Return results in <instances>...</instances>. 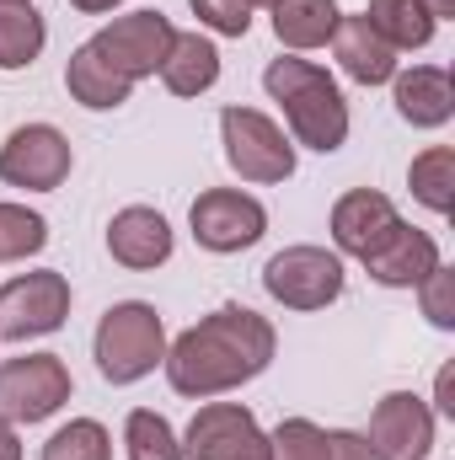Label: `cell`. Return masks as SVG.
<instances>
[{"mask_svg":"<svg viewBox=\"0 0 455 460\" xmlns=\"http://www.w3.org/2000/svg\"><path fill=\"white\" fill-rule=\"evenodd\" d=\"M65 92H70V102H81L86 113H113L123 108L129 97H134V81H123L113 65L92 49V38L70 54V65H65Z\"/></svg>","mask_w":455,"mask_h":460,"instance_id":"ac0fdd59","label":"cell"},{"mask_svg":"<svg viewBox=\"0 0 455 460\" xmlns=\"http://www.w3.org/2000/svg\"><path fill=\"white\" fill-rule=\"evenodd\" d=\"M49 43V27H43V11L32 0H0V70H27L38 65Z\"/></svg>","mask_w":455,"mask_h":460,"instance_id":"7402d4cb","label":"cell"},{"mask_svg":"<svg viewBox=\"0 0 455 460\" xmlns=\"http://www.w3.org/2000/svg\"><path fill=\"white\" fill-rule=\"evenodd\" d=\"M183 456L188 460H268V434L252 407L241 402H204L188 423Z\"/></svg>","mask_w":455,"mask_h":460,"instance_id":"30bf717a","label":"cell"},{"mask_svg":"<svg viewBox=\"0 0 455 460\" xmlns=\"http://www.w3.org/2000/svg\"><path fill=\"white\" fill-rule=\"evenodd\" d=\"M268 460H327V429L311 418H284L268 434Z\"/></svg>","mask_w":455,"mask_h":460,"instance_id":"4316f807","label":"cell"},{"mask_svg":"<svg viewBox=\"0 0 455 460\" xmlns=\"http://www.w3.org/2000/svg\"><path fill=\"white\" fill-rule=\"evenodd\" d=\"M273 322L246 311V305H220L215 316L193 322L177 343H166V385L193 402H215L226 391H241L273 364Z\"/></svg>","mask_w":455,"mask_h":460,"instance_id":"6da1fadb","label":"cell"},{"mask_svg":"<svg viewBox=\"0 0 455 460\" xmlns=\"http://www.w3.org/2000/svg\"><path fill=\"white\" fill-rule=\"evenodd\" d=\"M0 460H22V439H16V423L0 418Z\"/></svg>","mask_w":455,"mask_h":460,"instance_id":"1f68e13d","label":"cell"},{"mask_svg":"<svg viewBox=\"0 0 455 460\" xmlns=\"http://www.w3.org/2000/svg\"><path fill=\"white\" fill-rule=\"evenodd\" d=\"M338 0H279L273 5V38L284 49H327L338 32Z\"/></svg>","mask_w":455,"mask_h":460,"instance_id":"44dd1931","label":"cell"},{"mask_svg":"<svg viewBox=\"0 0 455 460\" xmlns=\"http://www.w3.org/2000/svg\"><path fill=\"white\" fill-rule=\"evenodd\" d=\"M397 226H402L397 204L386 193H375V188H348L333 204V246H338V257H359L364 262L370 252L386 246V235Z\"/></svg>","mask_w":455,"mask_h":460,"instance_id":"4fadbf2b","label":"cell"},{"mask_svg":"<svg viewBox=\"0 0 455 460\" xmlns=\"http://www.w3.org/2000/svg\"><path fill=\"white\" fill-rule=\"evenodd\" d=\"M172 43H177V27H172V16H161V11H129V16H113V22L92 38V49L113 65L123 81H134V86L150 81V75H161Z\"/></svg>","mask_w":455,"mask_h":460,"instance_id":"ba28073f","label":"cell"},{"mask_svg":"<svg viewBox=\"0 0 455 460\" xmlns=\"http://www.w3.org/2000/svg\"><path fill=\"white\" fill-rule=\"evenodd\" d=\"M263 92L284 108V123H290L295 145H306L317 155L343 150V139H348V102H343L338 81L322 65L284 54V59H273L263 70Z\"/></svg>","mask_w":455,"mask_h":460,"instance_id":"7a4b0ae2","label":"cell"},{"mask_svg":"<svg viewBox=\"0 0 455 460\" xmlns=\"http://www.w3.org/2000/svg\"><path fill=\"white\" fill-rule=\"evenodd\" d=\"M220 145H226V161L241 182L273 188V182L295 177V139L257 108H226L220 113Z\"/></svg>","mask_w":455,"mask_h":460,"instance_id":"277c9868","label":"cell"},{"mask_svg":"<svg viewBox=\"0 0 455 460\" xmlns=\"http://www.w3.org/2000/svg\"><path fill=\"white\" fill-rule=\"evenodd\" d=\"M407 188H413V199H418L429 215L445 220V215L455 209V150L451 145H429L424 155H413Z\"/></svg>","mask_w":455,"mask_h":460,"instance_id":"603a6c76","label":"cell"},{"mask_svg":"<svg viewBox=\"0 0 455 460\" xmlns=\"http://www.w3.org/2000/svg\"><path fill=\"white\" fill-rule=\"evenodd\" d=\"M434 11V22H455V0H424Z\"/></svg>","mask_w":455,"mask_h":460,"instance_id":"836d02e7","label":"cell"},{"mask_svg":"<svg viewBox=\"0 0 455 460\" xmlns=\"http://www.w3.org/2000/svg\"><path fill=\"white\" fill-rule=\"evenodd\" d=\"M65 316H70V279L65 273L38 268V273L0 284V343L49 338L65 327Z\"/></svg>","mask_w":455,"mask_h":460,"instance_id":"52a82bcc","label":"cell"},{"mask_svg":"<svg viewBox=\"0 0 455 460\" xmlns=\"http://www.w3.org/2000/svg\"><path fill=\"white\" fill-rule=\"evenodd\" d=\"M391 102L413 128H445L455 118V81L440 65H413L391 75Z\"/></svg>","mask_w":455,"mask_h":460,"instance_id":"2e32d148","label":"cell"},{"mask_svg":"<svg viewBox=\"0 0 455 460\" xmlns=\"http://www.w3.org/2000/svg\"><path fill=\"white\" fill-rule=\"evenodd\" d=\"M76 380L59 353H22L0 364V418L5 423H43L70 402Z\"/></svg>","mask_w":455,"mask_h":460,"instance_id":"8992f818","label":"cell"},{"mask_svg":"<svg viewBox=\"0 0 455 460\" xmlns=\"http://www.w3.org/2000/svg\"><path fill=\"white\" fill-rule=\"evenodd\" d=\"M193 5V16L210 27V32H220V38H246L252 32V5L246 0H188Z\"/></svg>","mask_w":455,"mask_h":460,"instance_id":"f1b7e54d","label":"cell"},{"mask_svg":"<svg viewBox=\"0 0 455 460\" xmlns=\"http://www.w3.org/2000/svg\"><path fill=\"white\" fill-rule=\"evenodd\" d=\"M343 284H348L343 257L327 246H284L263 262V289L284 311H327L343 295Z\"/></svg>","mask_w":455,"mask_h":460,"instance_id":"5b68a950","label":"cell"},{"mask_svg":"<svg viewBox=\"0 0 455 460\" xmlns=\"http://www.w3.org/2000/svg\"><path fill=\"white\" fill-rule=\"evenodd\" d=\"M76 11H86V16H108L113 5H123V0H70Z\"/></svg>","mask_w":455,"mask_h":460,"instance_id":"d6a6232c","label":"cell"},{"mask_svg":"<svg viewBox=\"0 0 455 460\" xmlns=\"http://www.w3.org/2000/svg\"><path fill=\"white\" fill-rule=\"evenodd\" d=\"M440 262H445V257H440V241H434L429 230H418V226L402 220V226L386 235L380 252L364 257V273H370L380 289H418Z\"/></svg>","mask_w":455,"mask_h":460,"instance_id":"9a60e30c","label":"cell"},{"mask_svg":"<svg viewBox=\"0 0 455 460\" xmlns=\"http://www.w3.org/2000/svg\"><path fill=\"white\" fill-rule=\"evenodd\" d=\"M434 412L440 418H455V402H451V364L440 369V380H434Z\"/></svg>","mask_w":455,"mask_h":460,"instance_id":"4dcf8cb0","label":"cell"},{"mask_svg":"<svg viewBox=\"0 0 455 460\" xmlns=\"http://www.w3.org/2000/svg\"><path fill=\"white\" fill-rule=\"evenodd\" d=\"M333 54H338L343 75L359 81V86H391L397 75V54L380 43V32L359 16H338V32H333Z\"/></svg>","mask_w":455,"mask_h":460,"instance_id":"e0dca14e","label":"cell"},{"mask_svg":"<svg viewBox=\"0 0 455 460\" xmlns=\"http://www.w3.org/2000/svg\"><path fill=\"white\" fill-rule=\"evenodd\" d=\"M188 226H193V241L215 257H230V252H246L268 235V209L241 193V188H210L193 199L188 209Z\"/></svg>","mask_w":455,"mask_h":460,"instance_id":"8fae6325","label":"cell"},{"mask_svg":"<svg viewBox=\"0 0 455 460\" xmlns=\"http://www.w3.org/2000/svg\"><path fill=\"white\" fill-rule=\"evenodd\" d=\"M92 353H97V369H103L108 385H134V380L156 375V364L166 358V322H161V311L145 305V300L108 305V316L97 322Z\"/></svg>","mask_w":455,"mask_h":460,"instance_id":"3957f363","label":"cell"},{"mask_svg":"<svg viewBox=\"0 0 455 460\" xmlns=\"http://www.w3.org/2000/svg\"><path fill=\"white\" fill-rule=\"evenodd\" d=\"M172 246H177V235L166 226V215L150 209V204H129L108 220V252H113V262L134 268V273H150V268L172 262Z\"/></svg>","mask_w":455,"mask_h":460,"instance_id":"5bb4252c","label":"cell"},{"mask_svg":"<svg viewBox=\"0 0 455 460\" xmlns=\"http://www.w3.org/2000/svg\"><path fill=\"white\" fill-rule=\"evenodd\" d=\"M70 166H76V150L54 123H22L0 145V182L22 193H54L70 177Z\"/></svg>","mask_w":455,"mask_h":460,"instance_id":"9c48e42d","label":"cell"},{"mask_svg":"<svg viewBox=\"0 0 455 460\" xmlns=\"http://www.w3.org/2000/svg\"><path fill=\"white\" fill-rule=\"evenodd\" d=\"M49 246V220L27 204L0 199V262H27Z\"/></svg>","mask_w":455,"mask_h":460,"instance_id":"d4e9b609","label":"cell"},{"mask_svg":"<svg viewBox=\"0 0 455 460\" xmlns=\"http://www.w3.org/2000/svg\"><path fill=\"white\" fill-rule=\"evenodd\" d=\"M418 305H424L429 327L455 332V268H445V262H440V268L418 284Z\"/></svg>","mask_w":455,"mask_h":460,"instance_id":"83f0119b","label":"cell"},{"mask_svg":"<svg viewBox=\"0 0 455 460\" xmlns=\"http://www.w3.org/2000/svg\"><path fill=\"white\" fill-rule=\"evenodd\" d=\"M246 5H268V11H273V5H279V0H246Z\"/></svg>","mask_w":455,"mask_h":460,"instance_id":"e575fe53","label":"cell"},{"mask_svg":"<svg viewBox=\"0 0 455 460\" xmlns=\"http://www.w3.org/2000/svg\"><path fill=\"white\" fill-rule=\"evenodd\" d=\"M370 460H429L434 456V407L413 391H386L370 412Z\"/></svg>","mask_w":455,"mask_h":460,"instance_id":"7c38bea8","label":"cell"},{"mask_svg":"<svg viewBox=\"0 0 455 460\" xmlns=\"http://www.w3.org/2000/svg\"><path fill=\"white\" fill-rule=\"evenodd\" d=\"M43 460H113V434L97 418H70L65 429L49 434Z\"/></svg>","mask_w":455,"mask_h":460,"instance_id":"484cf974","label":"cell"},{"mask_svg":"<svg viewBox=\"0 0 455 460\" xmlns=\"http://www.w3.org/2000/svg\"><path fill=\"white\" fill-rule=\"evenodd\" d=\"M161 81H166L172 97H204V92L220 81V49H215V38H204V32H177L172 54H166V65H161Z\"/></svg>","mask_w":455,"mask_h":460,"instance_id":"d6986e66","label":"cell"},{"mask_svg":"<svg viewBox=\"0 0 455 460\" xmlns=\"http://www.w3.org/2000/svg\"><path fill=\"white\" fill-rule=\"evenodd\" d=\"M364 22L380 32V43H386L391 54H413V49H429V43H434V32H440L434 11H429L424 0H370Z\"/></svg>","mask_w":455,"mask_h":460,"instance_id":"ffe728a7","label":"cell"},{"mask_svg":"<svg viewBox=\"0 0 455 460\" xmlns=\"http://www.w3.org/2000/svg\"><path fill=\"white\" fill-rule=\"evenodd\" d=\"M327 460H370L364 434H353V429H327Z\"/></svg>","mask_w":455,"mask_h":460,"instance_id":"f546056e","label":"cell"},{"mask_svg":"<svg viewBox=\"0 0 455 460\" xmlns=\"http://www.w3.org/2000/svg\"><path fill=\"white\" fill-rule=\"evenodd\" d=\"M123 456L129 460H188L177 429L156 412V407H134L123 418Z\"/></svg>","mask_w":455,"mask_h":460,"instance_id":"cb8c5ba5","label":"cell"}]
</instances>
